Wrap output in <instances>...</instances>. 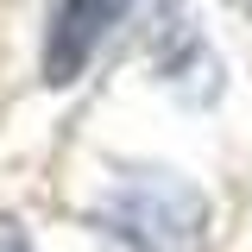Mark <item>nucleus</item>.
<instances>
[{"mask_svg":"<svg viewBox=\"0 0 252 252\" xmlns=\"http://www.w3.org/2000/svg\"><path fill=\"white\" fill-rule=\"evenodd\" d=\"M126 240H139L145 252H195L202 246V195L183 189L177 177H139L120 189L114 202Z\"/></svg>","mask_w":252,"mask_h":252,"instance_id":"f257e3e1","label":"nucleus"},{"mask_svg":"<svg viewBox=\"0 0 252 252\" xmlns=\"http://www.w3.org/2000/svg\"><path fill=\"white\" fill-rule=\"evenodd\" d=\"M126 13V0H57L51 13V38H44V76L51 82H76L82 63L94 57V44L107 38V26Z\"/></svg>","mask_w":252,"mask_h":252,"instance_id":"f03ea898","label":"nucleus"},{"mask_svg":"<svg viewBox=\"0 0 252 252\" xmlns=\"http://www.w3.org/2000/svg\"><path fill=\"white\" fill-rule=\"evenodd\" d=\"M233 6H246V13H252V0H233Z\"/></svg>","mask_w":252,"mask_h":252,"instance_id":"7ed1b4c3","label":"nucleus"}]
</instances>
